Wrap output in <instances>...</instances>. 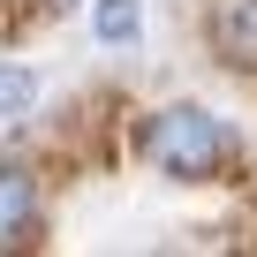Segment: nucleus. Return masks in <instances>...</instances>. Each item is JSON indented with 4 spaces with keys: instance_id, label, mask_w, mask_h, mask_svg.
<instances>
[{
    "instance_id": "f257e3e1",
    "label": "nucleus",
    "mask_w": 257,
    "mask_h": 257,
    "mask_svg": "<svg viewBox=\"0 0 257 257\" xmlns=\"http://www.w3.org/2000/svg\"><path fill=\"white\" fill-rule=\"evenodd\" d=\"M144 159L174 182H204L227 159V121L204 113V106H159L144 121Z\"/></svg>"
},
{
    "instance_id": "39448f33",
    "label": "nucleus",
    "mask_w": 257,
    "mask_h": 257,
    "mask_svg": "<svg viewBox=\"0 0 257 257\" xmlns=\"http://www.w3.org/2000/svg\"><path fill=\"white\" fill-rule=\"evenodd\" d=\"M38 106V76L31 68H0V121H23Z\"/></svg>"
},
{
    "instance_id": "423d86ee",
    "label": "nucleus",
    "mask_w": 257,
    "mask_h": 257,
    "mask_svg": "<svg viewBox=\"0 0 257 257\" xmlns=\"http://www.w3.org/2000/svg\"><path fill=\"white\" fill-rule=\"evenodd\" d=\"M61 8H68V0H61Z\"/></svg>"
},
{
    "instance_id": "f03ea898",
    "label": "nucleus",
    "mask_w": 257,
    "mask_h": 257,
    "mask_svg": "<svg viewBox=\"0 0 257 257\" xmlns=\"http://www.w3.org/2000/svg\"><path fill=\"white\" fill-rule=\"evenodd\" d=\"M204 38H212V53L227 68H257V0H212Z\"/></svg>"
},
{
    "instance_id": "20e7f679",
    "label": "nucleus",
    "mask_w": 257,
    "mask_h": 257,
    "mask_svg": "<svg viewBox=\"0 0 257 257\" xmlns=\"http://www.w3.org/2000/svg\"><path fill=\"white\" fill-rule=\"evenodd\" d=\"M98 38L106 46H137L144 38V8L137 0H98Z\"/></svg>"
},
{
    "instance_id": "7ed1b4c3",
    "label": "nucleus",
    "mask_w": 257,
    "mask_h": 257,
    "mask_svg": "<svg viewBox=\"0 0 257 257\" xmlns=\"http://www.w3.org/2000/svg\"><path fill=\"white\" fill-rule=\"evenodd\" d=\"M31 227H38V182L23 159H0V249L31 242Z\"/></svg>"
}]
</instances>
